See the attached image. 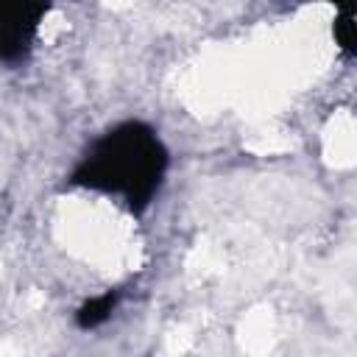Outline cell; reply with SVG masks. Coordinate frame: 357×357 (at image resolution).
<instances>
[{
  "label": "cell",
  "mask_w": 357,
  "mask_h": 357,
  "mask_svg": "<svg viewBox=\"0 0 357 357\" xmlns=\"http://www.w3.org/2000/svg\"><path fill=\"white\" fill-rule=\"evenodd\" d=\"M114 304H117V296H114V293H103V296L89 298V301L81 304V310L75 312L78 326H81V329H95V326H100L103 321H109Z\"/></svg>",
  "instance_id": "3957f363"
},
{
  "label": "cell",
  "mask_w": 357,
  "mask_h": 357,
  "mask_svg": "<svg viewBox=\"0 0 357 357\" xmlns=\"http://www.w3.org/2000/svg\"><path fill=\"white\" fill-rule=\"evenodd\" d=\"M329 3H335L340 8V14H351L354 11V0H329Z\"/></svg>",
  "instance_id": "5b68a950"
},
{
  "label": "cell",
  "mask_w": 357,
  "mask_h": 357,
  "mask_svg": "<svg viewBox=\"0 0 357 357\" xmlns=\"http://www.w3.org/2000/svg\"><path fill=\"white\" fill-rule=\"evenodd\" d=\"M335 39H337V45H340V50L343 53H354V39H357V33H354V17L351 14H340L337 17V22H335Z\"/></svg>",
  "instance_id": "277c9868"
},
{
  "label": "cell",
  "mask_w": 357,
  "mask_h": 357,
  "mask_svg": "<svg viewBox=\"0 0 357 357\" xmlns=\"http://www.w3.org/2000/svg\"><path fill=\"white\" fill-rule=\"evenodd\" d=\"M47 0H0V59L20 61L45 20Z\"/></svg>",
  "instance_id": "7a4b0ae2"
},
{
  "label": "cell",
  "mask_w": 357,
  "mask_h": 357,
  "mask_svg": "<svg viewBox=\"0 0 357 357\" xmlns=\"http://www.w3.org/2000/svg\"><path fill=\"white\" fill-rule=\"evenodd\" d=\"M167 170V148L148 123L128 120L100 134L70 181L98 192L120 195L131 212H142L156 195Z\"/></svg>",
  "instance_id": "6da1fadb"
}]
</instances>
